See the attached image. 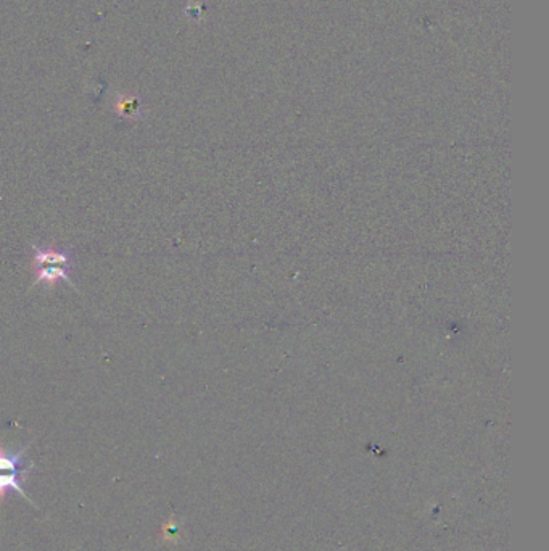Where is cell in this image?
Listing matches in <instances>:
<instances>
[{"label": "cell", "instance_id": "obj_1", "mask_svg": "<svg viewBox=\"0 0 549 551\" xmlns=\"http://www.w3.org/2000/svg\"><path fill=\"white\" fill-rule=\"evenodd\" d=\"M33 252L31 269L36 281L31 287L42 284L47 289H53L58 282H66L75 287L70 279L73 268V253L70 250H63L55 245H33Z\"/></svg>", "mask_w": 549, "mask_h": 551}, {"label": "cell", "instance_id": "obj_2", "mask_svg": "<svg viewBox=\"0 0 549 551\" xmlns=\"http://www.w3.org/2000/svg\"><path fill=\"white\" fill-rule=\"evenodd\" d=\"M28 474V471H0V503L5 500L9 492H18L23 498H26L29 503L34 505L23 488V483L26 481Z\"/></svg>", "mask_w": 549, "mask_h": 551}]
</instances>
